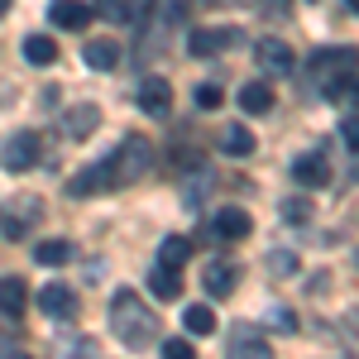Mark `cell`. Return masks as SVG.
<instances>
[{"label":"cell","instance_id":"1","mask_svg":"<svg viewBox=\"0 0 359 359\" xmlns=\"http://www.w3.org/2000/svg\"><path fill=\"white\" fill-rule=\"evenodd\" d=\"M111 326H115V340H125L130 350H144V345L158 340V316L139 302L130 287H120L111 297Z\"/></svg>","mask_w":359,"mask_h":359},{"label":"cell","instance_id":"2","mask_svg":"<svg viewBox=\"0 0 359 359\" xmlns=\"http://www.w3.org/2000/svg\"><path fill=\"white\" fill-rule=\"evenodd\" d=\"M39 216H43L39 196H5L0 201V235L5 240H29V230L39 225Z\"/></svg>","mask_w":359,"mask_h":359},{"label":"cell","instance_id":"3","mask_svg":"<svg viewBox=\"0 0 359 359\" xmlns=\"http://www.w3.org/2000/svg\"><path fill=\"white\" fill-rule=\"evenodd\" d=\"M115 182H120V168H115V154H111V158H96V163H86L77 177H67V196H72V201H82V196L111 192Z\"/></svg>","mask_w":359,"mask_h":359},{"label":"cell","instance_id":"4","mask_svg":"<svg viewBox=\"0 0 359 359\" xmlns=\"http://www.w3.org/2000/svg\"><path fill=\"white\" fill-rule=\"evenodd\" d=\"M240 43H245L240 25H211V29H192L187 34V53L192 57H216L225 48H240Z\"/></svg>","mask_w":359,"mask_h":359},{"label":"cell","instance_id":"5","mask_svg":"<svg viewBox=\"0 0 359 359\" xmlns=\"http://www.w3.org/2000/svg\"><path fill=\"white\" fill-rule=\"evenodd\" d=\"M39 154H43V139L34 135V130H20V135H10L0 144V168L5 172H29V168L39 163Z\"/></svg>","mask_w":359,"mask_h":359},{"label":"cell","instance_id":"6","mask_svg":"<svg viewBox=\"0 0 359 359\" xmlns=\"http://www.w3.org/2000/svg\"><path fill=\"white\" fill-rule=\"evenodd\" d=\"M355 67H359L355 48H316V53L306 57V72H311V77H321V82L345 77V72H355Z\"/></svg>","mask_w":359,"mask_h":359},{"label":"cell","instance_id":"7","mask_svg":"<svg viewBox=\"0 0 359 359\" xmlns=\"http://www.w3.org/2000/svg\"><path fill=\"white\" fill-rule=\"evenodd\" d=\"M149 163H154V149H149V139H139V135H130L125 144H120V154H115L120 182H135V177H144V172H149Z\"/></svg>","mask_w":359,"mask_h":359},{"label":"cell","instance_id":"8","mask_svg":"<svg viewBox=\"0 0 359 359\" xmlns=\"http://www.w3.org/2000/svg\"><path fill=\"white\" fill-rule=\"evenodd\" d=\"M225 350H230L235 359H264L269 355V335L259 331V326H245V321H240V326H230Z\"/></svg>","mask_w":359,"mask_h":359},{"label":"cell","instance_id":"9","mask_svg":"<svg viewBox=\"0 0 359 359\" xmlns=\"http://www.w3.org/2000/svg\"><path fill=\"white\" fill-rule=\"evenodd\" d=\"M39 311L67 321V316H77V292H72L67 283H43V287H39Z\"/></svg>","mask_w":359,"mask_h":359},{"label":"cell","instance_id":"10","mask_svg":"<svg viewBox=\"0 0 359 359\" xmlns=\"http://www.w3.org/2000/svg\"><path fill=\"white\" fill-rule=\"evenodd\" d=\"M254 57H259V67H264L269 77H283V72H292V67H297V53H292L283 39H264V43L254 48Z\"/></svg>","mask_w":359,"mask_h":359},{"label":"cell","instance_id":"11","mask_svg":"<svg viewBox=\"0 0 359 359\" xmlns=\"http://www.w3.org/2000/svg\"><path fill=\"white\" fill-rule=\"evenodd\" d=\"M91 5H82V0H53L48 5V20H53L57 29H72V34H82L86 25H91Z\"/></svg>","mask_w":359,"mask_h":359},{"label":"cell","instance_id":"12","mask_svg":"<svg viewBox=\"0 0 359 359\" xmlns=\"http://www.w3.org/2000/svg\"><path fill=\"white\" fill-rule=\"evenodd\" d=\"M139 111L144 115H168L172 111V86L163 77H144L139 82Z\"/></svg>","mask_w":359,"mask_h":359},{"label":"cell","instance_id":"13","mask_svg":"<svg viewBox=\"0 0 359 359\" xmlns=\"http://www.w3.org/2000/svg\"><path fill=\"white\" fill-rule=\"evenodd\" d=\"M96 125H101V106H91V101H82V106H72L62 115V135L67 139H91Z\"/></svg>","mask_w":359,"mask_h":359},{"label":"cell","instance_id":"14","mask_svg":"<svg viewBox=\"0 0 359 359\" xmlns=\"http://www.w3.org/2000/svg\"><path fill=\"white\" fill-rule=\"evenodd\" d=\"M25 306H29V287H25V278L5 273V278H0V316L20 321V316H25Z\"/></svg>","mask_w":359,"mask_h":359},{"label":"cell","instance_id":"15","mask_svg":"<svg viewBox=\"0 0 359 359\" xmlns=\"http://www.w3.org/2000/svg\"><path fill=\"white\" fill-rule=\"evenodd\" d=\"M292 177H297L302 187H326V182H331V163H326L321 154H302V158H292Z\"/></svg>","mask_w":359,"mask_h":359},{"label":"cell","instance_id":"16","mask_svg":"<svg viewBox=\"0 0 359 359\" xmlns=\"http://www.w3.org/2000/svg\"><path fill=\"white\" fill-rule=\"evenodd\" d=\"M249 230H254V221H249V211H240V206H225L221 216H216V235L221 240H245Z\"/></svg>","mask_w":359,"mask_h":359},{"label":"cell","instance_id":"17","mask_svg":"<svg viewBox=\"0 0 359 359\" xmlns=\"http://www.w3.org/2000/svg\"><path fill=\"white\" fill-rule=\"evenodd\" d=\"M240 106H245L249 115H269L273 111V86L269 82H245L240 86Z\"/></svg>","mask_w":359,"mask_h":359},{"label":"cell","instance_id":"18","mask_svg":"<svg viewBox=\"0 0 359 359\" xmlns=\"http://www.w3.org/2000/svg\"><path fill=\"white\" fill-rule=\"evenodd\" d=\"M235 264H206V278H201V283H206V292H211V297H230V292H235Z\"/></svg>","mask_w":359,"mask_h":359},{"label":"cell","instance_id":"19","mask_svg":"<svg viewBox=\"0 0 359 359\" xmlns=\"http://www.w3.org/2000/svg\"><path fill=\"white\" fill-rule=\"evenodd\" d=\"M187 259H192V240H182V235H168L163 245H158V264H163V269H172V273H177Z\"/></svg>","mask_w":359,"mask_h":359},{"label":"cell","instance_id":"20","mask_svg":"<svg viewBox=\"0 0 359 359\" xmlns=\"http://www.w3.org/2000/svg\"><path fill=\"white\" fill-rule=\"evenodd\" d=\"M149 292H154L158 302H177V297H182V283H177V273H172V269H163V264H158V269L149 273Z\"/></svg>","mask_w":359,"mask_h":359},{"label":"cell","instance_id":"21","mask_svg":"<svg viewBox=\"0 0 359 359\" xmlns=\"http://www.w3.org/2000/svg\"><path fill=\"white\" fill-rule=\"evenodd\" d=\"M25 62H34V67L57 62V43L48 39V34H29V39H25Z\"/></svg>","mask_w":359,"mask_h":359},{"label":"cell","instance_id":"22","mask_svg":"<svg viewBox=\"0 0 359 359\" xmlns=\"http://www.w3.org/2000/svg\"><path fill=\"white\" fill-rule=\"evenodd\" d=\"M221 149L230 154V158H249V154H254V135H249L245 125H225L221 130Z\"/></svg>","mask_w":359,"mask_h":359},{"label":"cell","instance_id":"23","mask_svg":"<svg viewBox=\"0 0 359 359\" xmlns=\"http://www.w3.org/2000/svg\"><path fill=\"white\" fill-rule=\"evenodd\" d=\"M86 62H91L96 72H111L115 62H120V48H115L111 39H91V43H86Z\"/></svg>","mask_w":359,"mask_h":359},{"label":"cell","instance_id":"24","mask_svg":"<svg viewBox=\"0 0 359 359\" xmlns=\"http://www.w3.org/2000/svg\"><path fill=\"white\" fill-rule=\"evenodd\" d=\"M34 259L48 264V269H57V264L72 259V245H67V240H39V245H34Z\"/></svg>","mask_w":359,"mask_h":359},{"label":"cell","instance_id":"25","mask_svg":"<svg viewBox=\"0 0 359 359\" xmlns=\"http://www.w3.org/2000/svg\"><path fill=\"white\" fill-rule=\"evenodd\" d=\"M182 326H187V335H211L216 331V311L211 306H187L182 311Z\"/></svg>","mask_w":359,"mask_h":359},{"label":"cell","instance_id":"26","mask_svg":"<svg viewBox=\"0 0 359 359\" xmlns=\"http://www.w3.org/2000/svg\"><path fill=\"white\" fill-rule=\"evenodd\" d=\"M264 269H269L273 278H297V254H292V249H269Z\"/></svg>","mask_w":359,"mask_h":359},{"label":"cell","instance_id":"27","mask_svg":"<svg viewBox=\"0 0 359 359\" xmlns=\"http://www.w3.org/2000/svg\"><path fill=\"white\" fill-rule=\"evenodd\" d=\"M96 15H106L115 25H130V20H135V5H130V0H96Z\"/></svg>","mask_w":359,"mask_h":359},{"label":"cell","instance_id":"28","mask_svg":"<svg viewBox=\"0 0 359 359\" xmlns=\"http://www.w3.org/2000/svg\"><path fill=\"white\" fill-rule=\"evenodd\" d=\"M196 106H201V111H221V106H225V91L216 82H201V86H196Z\"/></svg>","mask_w":359,"mask_h":359},{"label":"cell","instance_id":"29","mask_svg":"<svg viewBox=\"0 0 359 359\" xmlns=\"http://www.w3.org/2000/svg\"><path fill=\"white\" fill-rule=\"evenodd\" d=\"M283 216H287V221H311V201H302V196L283 201Z\"/></svg>","mask_w":359,"mask_h":359},{"label":"cell","instance_id":"30","mask_svg":"<svg viewBox=\"0 0 359 359\" xmlns=\"http://www.w3.org/2000/svg\"><path fill=\"white\" fill-rule=\"evenodd\" d=\"M163 359H192V340H163Z\"/></svg>","mask_w":359,"mask_h":359},{"label":"cell","instance_id":"31","mask_svg":"<svg viewBox=\"0 0 359 359\" xmlns=\"http://www.w3.org/2000/svg\"><path fill=\"white\" fill-rule=\"evenodd\" d=\"M269 321H273L278 331H297V321H292V311H287V306H269Z\"/></svg>","mask_w":359,"mask_h":359},{"label":"cell","instance_id":"32","mask_svg":"<svg viewBox=\"0 0 359 359\" xmlns=\"http://www.w3.org/2000/svg\"><path fill=\"white\" fill-rule=\"evenodd\" d=\"M340 139H345L350 149H359V115H345V125H340Z\"/></svg>","mask_w":359,"mask_h":359},{"label":"cell","instance_id":"33","mask_svg":"<svg viewBox=\"0 0 359 359\" xmlns=\"http://www.w3.org/2000/svg\"><path fill=\"white\" fill-rule=\"evenodd\" d=\"M340 5H345V10H350V15H359V0H340Z\"/></svg>","mask_w":359,"mask_h":359},{"label":"cell","instance_id":"34","mask_svg":"<svg viewBox=\"0 0 359 359\" xmlns=\"http://www.w3.org/2000/svg\"><path fill=\"white\" fill-rule=\"evenodd\" d=\"M269 10H287V0H269Z\"/></svg>","mask_w":359,"mask_h":359},{"label":"cell","instance_id":"35","mask_svg":"<svg viewBox=\"0 0 359 359\" xmlns=\"http://www.w3.org/2000/svg\"><path fill=\"white\" fill-rule=\"evenodd\" d=\"M5 10H10V0H0V15H5Z\"/></svg>","mask_w":359,"mask_h":359},{"label":"cell","instance_id":"36","mask_svg":"<svg viewBox=\"0 0 359 359\" xmlns=\"http://www.w3.org/2000/svg\"><path fill=\"white\" fill-rule=\"evenodd\" d=\"M355 264H359V254H355Z\"/></svg>","mask_w":359,"mask_h":359}]
</instances>
